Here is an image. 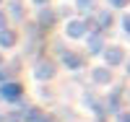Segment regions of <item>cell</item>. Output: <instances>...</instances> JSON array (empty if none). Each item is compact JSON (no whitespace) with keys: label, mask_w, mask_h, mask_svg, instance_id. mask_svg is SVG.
Listing matches in <instances>:
<instances>
[{"label":"cell","mask_w":130,"mask_h":122,"mask_svg":"<svg viewBox=\"0 0 130 122\" xmlns=\"http://www.w3.org/2000/svg\"><path fill=\"white\" fill-rule=\"evenodd\" d=\"M91 49H94V52H96V49H102V39H96V37H94V39H91Z\"/></svg>","instance_id":"cell-9"},{"label":"cell","mask_w":130,"mask_h":122,"mask_svg":"<svg viewBox=\"0 0 130 122\" xmlns=\"http://www.w3.org/2000/svg\"><path fill=\"white\" fill-rule=\"evenodd\" d=\"M0 94H3L5 99H16L21 94V88H18V83H5L3 88H0Z\"/></svg>","instance_id":"cell-1"},{"label":"cell","mask_w":130,"mask_h":122,"mask_svg":"<svg viewBox=\"0 0 130 122\" xmlns=\"http://www.w3.org/2000/svg\"><path fill=\"white\" fill-rule=\"evenodd\" d=\"M50 21H52V13H50V10H44V13H42V24L50 26Z\"/></svg>","instance_id":"cell-8"},{"label":"cell","mask_w":130,"mask_h":122,"mask_svg":"<svg viewBox=\"0 0 130 122\" xmlns=\"http://www.w3.org/2000/svg\"><path fill=\"white\" fill-rule=\"evenodd\" d=\"M94 78L104 83V81H109V73H107V70H96V73H94Z\"/></svg>","instance_id":"cell-7"},{"label":"cell","mask_w":130,"mask_h":122,"mask_svg":"<svg viewBox=\"0 0 130 122\" xmlns=\"http://www.w3.org/2000/svg\"><path fill=\"white\" fill-rule=\"evenodd\" d=\"M122 26H125V29L130 31V16H125V18H122Z\"/></svg>","instance_id":"cell-10"},{"label":"cell","mask_w":130,"mask_h":122,"mask_svg":"<svg viewBox=\"0 0 130 122\" xmlns=\"http://www.w3.org/2000/svg\"><path fill=\"white\" fill-rule=\"evenodd\" d=\"M65 62H68V68H78L81 57H75V55H65Z\"/></svg>","instance_id":"cell-6"},{"label":"cell","mask_w":130,"mask_h":122,"mask_svg":"<svg viewBox=\"0 0 130 122\" xmlns=\"http://www.w3.org/2000/svg\"><path fill=\"white\" fill-rule=\"evenodd\" d=\"M52 73H55V68H52L50 62H42L39 68H37V75H39V78H50Z\"/></svg>","instance_id":"cell-2"},{"label":"cell","mask_w":130,"mask_h":122,"mask_svg":"<svg viewBox=\"0 0 130 122\" xmlns=\"http://www.w3.org/2000/svg\"><path fill=\"white\" fill-rule=\"evenodd\" d=\"M83 31H86V26L81 24V21H75V24H70V26H68V34H70V37H81Z\"/></svg>","instance_id":"cell-3"},{"label":"cell","mask_w":130,"mask_h":122,"mask_svg":"<svg viewBox=\"0 0 130 122\" xmlns=\"http://www.w3.org/2000/svg\"><path fill=\"white\" fill-rule=\"evenodd\" d=\"M3 24H5V18H3V16H0V29H3Z\"/></svg>","instance_id":"cell-12"},{"label":"cell","mask_w":130,"mask_h":122,"mask_svg":"<svg viewBox=\"0 0 130 122\" xmlns=\"http://www.w3.org/2000/svg\"><path fill=\"white\" fill-rule=\"evenodd\" d=\"M107 60H109L112 65L120 62V60H122V52H120V49H109V52H107Z\"/></svg>","instance_id":"cell-4"},{"label":"cell","mask_w":130,"mask_h":122,"mask_svg":"<svg viewBox=\"0 0 130 122\" xmlns=\"http://www.w3.org/2000/svg\"><path fill=\"white\" fill-rule=\"evenodd\" d=\"M125 3H127V0H112V5H117V8H122Z\"/></svg>","instance_id":"cell-11"},{"label":"cell","mask_w":130,"mask_h":122,"mask_svg":"<svg viewBox=\"0 0 130 122\" xmlns=\"http://www.w3.org/2000/svg\"><path fill=\"white\" fill-rule=\"evenodd\" d=\"M0 44H3V47H10V44H13V34H10V31H3V34H0Z\"/></svg>","instance_id":"cell-5"},{"label":"cell","mask_w":130,"mask_h":122,"mask_svg":"<svg viewBox=\"0 0 130 122\" xmlns=\"http://www.w3.org/2000/svg\"><path fill=\"white\" fill-rule=\"evenodd\" d=\"M39 3H44V0H39Z\"/></svg>","instance_id":"cell-13"}]
</instances>
